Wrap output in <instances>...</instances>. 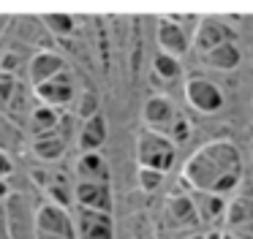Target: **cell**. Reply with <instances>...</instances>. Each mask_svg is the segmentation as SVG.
Masks as SVG:
<instances>
[{
	"label": "cell",
	"instance_id": "18",
	"mask_svg": "<svg viewBox=\"0 0 253 239\" xmlns=\"http://www.w3.org/2000/svg\"><path fill=\"white\" fill-rule=\"evenodd\" d=\"M33 152L46 163L60 160V158L66 155V136H63L60 130H55V133H49V136H41V139H36Z\"/></svg>",
	"mask_w": 253,
	"mask_h": 239
},
{
	"label": "cell",
	"instance_id": "4",
	"mask_svg": "<svg viewBox=\"0 0 253 239\" xmlns=\"http://www.w3.org/2000/svg\"><path fill=\"white\" fill-rule=\"evenodd\" d=\"M36 234H55V237L77 239V223L66 212V206L46 201L36 209Z\"/></svg>",
	"mask_w": 253,
	"mask_h": 239
},
{
	"label": "cell",
	"instance_id": "14",
	"mask_svg": "<svg viewBox=\"0 0 253 239\" xmlns=\"http://www.w3.org/2000/svg\"><path fill=\"white\" fill-rule=\"evenodd\" d=\"M77 177L79 182H109V166L101 152H82L77 160Z\"/></svg>",
	"mask_w": 253,
	"mask_h": 239
},
{
	"label": "cell",
	"instance_id": "3",
	"mask_svg": "<svg viewBox=\"0 0 253 239\" xmlns=\"http://www.w3.org/2000/svg\"><path fill=\"white\" fill-rule=\"evenodd\" d=\"M182 90H185V98L188 103H191L196 112L202 114H215L223 109V90H220L215 81L204 79V76H188L185 84H182Z\"/></svg>",
	"mask_w": 253,
	"mask_h": 239
},
{
	"label": "cell",
	"instance_id": "29",
	"mask_svg": "<svg viewBox=\"0 0 253 239\" xmlns=\"http://www.w3.org/2000/svg\"><path fill=\"white\" fill-rule=\"evenodd\" d=\"M188 239H207V234H204V231H199V234H191Z\"/></svg>",
	"mask_w": 253,
	"mask_h": 239
},
{
	"label": "cell",
	"instance_id": "13",
	"mask_svg": "<svg viewBox=\"0 0 253 239\" xmlns=\"http://www.w3.org/2000/svg\"><path fill=\"white\" fill-rule=\"evenodd\" d=\"M74 201L84 209L112 212V188L109 182H77L74 185Z\"/></svg>",
	"mask_w": 253,
	"mask_h": 239
},
{
	"label": "cell",
	"instance_id": "9",
	"mask_svg": "<svg viewBox=\"0 0 253 239\" xmlns=\"http://www.w3.org/2000/svg\"><path fill=\"white\" fill-rule=\"evenodd\" d=\"M231 41H234L231 27H226L223 22H218V19L199 22L196 33H193V49L199 52V57L212 52V49H218V46H223V43H231Z\"/></svg>",
	"mask_w": 253,
	"mask_h": 239
},
{
	"label": "cell",
	"instance_id": "11",
	"mask_svg": "<svg viewBox=\"0 0 253 239\" xmlns=\"http://www.w3.org/2000/svg\"><path fill=\"white\" fill-rule=\"evenodd\" d=\"M63 71H68L66 60H63V54L52 52V49H39V52L28 60V76H30V81H33V87L55 79Z\"/></svg>",
	"mask_w": 253,
	"mask_h": 239
},
{
	"label": "cell",
	"instance_id": "16",
	"mask_svg": "<svg viewBox=\"0 0 253 239\" xmlns=\"http://www.w3.org/2000/svg\"><path fill=\"white\" fill-rule=\"evenodd\" d=\"M106 141V120L104 114H95V117L84 120L82 130H79V147L82 152H98V147Z\"/></svg>",
	"mask_w": 253,
	"mask_h": 239
},
{
	"label": "cell",
	"instance_id": "10",
	"mask_svg": "<svg viewBox=\"0 0 253 239\" xmlns=\"http://www.w3.org/2000/svg\"><path fill=\"white\" fill-rule=\"evenodd\" d=\"M177 109H174V103L169 101L166 95H153V98H147V103H144V109H142V120H144V125H147L150 130H155V133H169V128H171V122H174V117H177Z\"/></svg>",
	"mask_w": 253,
	"mask_h": 239
},
{
	"label": "cell",
	"instance_id": "1",
	"mask_svg": "<svg viewBox=\"0 0 253 239\" xmlns=\"http://www.w3.org/2000/svg\"><path fill=\"white\" fill-rule=\"evenodd\" d=\"M182 179L191 190H207V193L229 196L237 190L242 179V155L237 144L226 139L210 141L196 150L182 166Z\"/></svg>",
	"mask_w": 253,
	"mask_h": 239
},
{
	"label": "cell",
	"instance_id": "6",
	"mask_svg": "<svg viewBox=\"0 0 253 239\" xmlns=\"http://www.w3.org/2000/svg\"><path fill=\"white\" fill-rule=\"evenodd\" d=\"M36 95H39V101L44 103V106H52V109H63L68 106V103L74 101V95H77V87H74V76L68 74V71H63V74H57L55 79L44 81V84L33 87Z\"/></svg>",
	"mask_w": 253,
	"mask_h": 239
},
{
	"label": "cell",
	"instance_id": "30",
	"mask_svg": "<svg viewBox=\"0 0 253 239\" xmlns=\"http://www.w3.org/2000/svg\"><path fill=\"white\" fill-rule=\"evenodd\" d=\"M223 239H240V237H237V234H231V231H226V228H223Z\"/></svg>",
	"mask_w": 253,
	"mask_h": 239
},
{
	"label": "cell",
	"instance_id": "7",
	"mask_svg": "<svg viewBox=\"0 0 253 239\" xmlns=\"http://www.w3.org/2000/svg\"><path fill=\"white\" fill-rule=\"evenodd\" d=\"M77 234H79V239H115L112 212H98V209H84V206H79Z\"/></svg>",
	"mask_w": 253,
	"mask_h": 239
},
{
	"label": "cell",
	"instance_id": "21",
	"mask_svg": "<svg viewBox=\"0 0 253 239\" xmlns=\"http://www.w3.org/2000/svg\"><path fill=\"white\" fill-rule=\"evenodd\" d=\"M17 87H19V76L17 74H6V71H0V106H3V109L11 103Z\"/></svg>",
	"mask_w": 253,
	"mask_h": 239
},
{
	"label": "cell",
	"instance_id": "20",
	"mask_svg": "<svg viewBox=\"0 0 253 239\" xmlns=\"http://www.w3.org/2000/svg\"><path fill=\"white\" fill-rule=\"evenodd\" d=\"M41 22L55 36H71L74 27H77V19L71 14H46V16H41Z\"/></svg>",
	"mask_w": 253,
	"mask_h": 239
},
{
	"label": "cell",
	"instance_id": "25",
	"mask_svg": "<svg viewBox=\"0 0 253 239\" xmlns=\"http://www.w3.org/2000/svg\"><path fill=\"white\" fill-rule=\"evenodd\" d=\"M6 174H11V160H8L6 152L0 150V179L6 177Z\"/></svg>",
	"mask_w": 253,
	"mask_h": 239
},
{
	"label": "cell",
	"instance_id": "28",
	"mask_svg": "<svg viewBox=\"0 0 253 239\" xmlns=\"http://www.w3.org/2000/svg\"><path fill=\"white\" fill-rule=\"evenodd\" d=\"M36 239H68V237H55V234H36Z\"/></svg>",
	"mask_w": 253,
	"mask_h": 239
},
{
	"label": "cell",
	"instance_id": "2",
	"mask_svg": "<svg viewBox=\"0 0 253 239\" xmlns=\"http://www.w3.org/2000/svg\"><path fill=\"white\" fill-rule=\"evenodd\" d=\"M177 158V144L164 133H155V130L144 128L139 133L136 141V160L142 168H155V171L166 174L171 166H174Z\"/></svg>",
	"mask_w": 253,
	"mask_h": 239
},
{
	"label": "cell",
	"instance_id": "8",
	"mask_svg": "<svg viewBox=\"0 0 253 239\" xmlns=\"http://www.w3.org/2000/svg\"><path fill=\"white\" fill-rule=\"evenodd\" d=\"M191 199H193V204H196L202 228H215V231H218V226L226 220V212H229L226 196L207 193V190H191Z\"/></svg>",
	"mask_w": 253,
	"mask_h": 239
},
{
	"label": "cell",
	"instance_id": "22",
	"mask_svg": "<svg viewBox=\"0 0 253 239\" xmlns=\"http://www.w3.org/2000/svg\"><path fill=\"white\" fill-rule=\"evenodd\" d=\"M164 185V174L155 171V168H142L139 166V188L144 193H155V190Z\"/></svg>",
	"mask_w": 253,
	"mask_h": 239
},
{
	"label": "cell",
	"instance_id": "5",
	"mask_svg": "<svg viewBox=\"0 0 253 239\" xmlns=\"http://www.w3.org/2000/svg\"><path fill=\"white\" fill-rule=\"evenodd\" d=\"M155 38H158L161 52L171 54V57L185 54L188 49H193V33L182 30V22L174 19V16H164V19L158 22V33H155Z\"/></svg>",
	"mask_w": 253,
	"mask_h": 239
},
{
	"label": "cell",
	"instance_id": "12",
	"mask_svg": "<svg viewBox=\"0 0 253 239\" xmlns=\"http://www.w3.org/2000/svg\"><path fill=\"white\" fill-rule=\"evenodd\" d=\"M226 231L237 234L240 239H253V199L240 196L229 204L226 212Z\"/></svg>",
	"mask_w": 253,
	"mask_h": 239
},
{
	"label": "cell",
	"instance_id": "15",
	"mask_svg": "<svg viewBox=\"0 0 253 239\" xmlns=\"http://www.w3.org/2000/svg\"><path fill=\"white\" fill-rule=\"evenodd\" d=\"M28 130L36 136V139L60 130V112L52 109V106H44V103H36V109L28 117Z\"/></svg>",
	"mask_w": 253,
	"mask_h": 239
},
{
	"label": "cell",
	"instance_id": "27",
	"mask_svg": "<svg viewBox=\"0 0 253 239\" xmlns=\"http://www.w3.org/2000/svg\"><path fill=\"white\" fill-rule=\"evenodd\" d=\"M8 196V182L6 179H0V199H6Z\"/></svg>",
	"mask_w": 253,
	"mask_h": 239
},
{
	"label": "cell",
	"instance_id": "19",
	"mask_svg": "<svg viewBox=\"0 0 253 239\" xmlns=\"http://www.w3.org/2000/svg\"><path fill=\"white\" fill-rule=\"evenodd\" d=\"M153 68H155V74H158L161 79H166V81H171V79H177V76H182L180 60L171 57V54H166V52H158V54H155Z\"/></svg>",
	"mask_w": 253,
	"mask_h": 239
},
{
	"label": "cell",
	"instance_id": "26",
	"mask_svg": "<svg viewBox=\"0 0 253 239\" xmlns=\"http://www.w3.org/2000/svg\"><path fill=\"white\" fill-rule=\"evenodd\" d=\"M0 239H8V234H6V217L0 215Z\"/></svg>",
	"mask_w": 253,
	"mask_h": 239
},
{
	"label": "cell",
	"instance_id": "23",
	"mask_svg": "<svg viewBox=\"0 0 253 239\" xmlns=\"http://www.w3.org/2000/svg\"><path fill=\"white\" fill-rule=\"evenodd\" d=\"M166 136H169V139L174 141V144H182V141H188V136H191V122H188L185 114H177Z\"/></svg>",
	"mask_w": 253,
	"mask_h": 239
},
{
	"label": "cell",
	"instance_id": "17",
	"mask_svg": "<svg viewBox=\"0 0 253 239\" xmlns=\"http://www.w3.org/2000/svg\"><path fill=\"white\" fill-rule=\"evenodd\" d=\"M202 63L210 65V68H218V71H234L237 65L242 63V52H240V46L231 41V43H223V46L202 54Z\"/></svg>",
	"mask_w": 253,
	"mask_h": 239
},
{
	"label": "cell",
	"instance_id": "24",
	"mask_svg": "<svg viewBox=\"0 0 253 239\" xmlns=\"http://www.w3.org/2000/svg\"><path fill=\"white\" fill-rule=\"evenodd\" d=\"M98 114V98H95V92H84L82 95V103H79V117L82 120H90Z\"/></svg>",
	"mask_w": 253,
	"mask_h": 239
}]
</instances>
